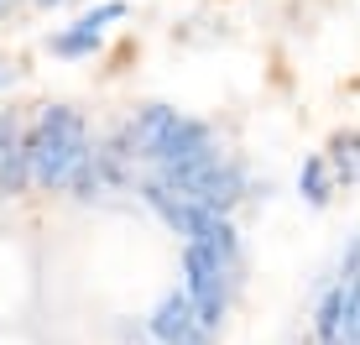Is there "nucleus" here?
Here are the masks:
<instances>
[{"instance_id": "1", "label": "nucleus", "mask_w": 360, "mask_h": 345, "mask_svg": "<svg viewBox=\"0 0 360 345\" xmlns=\"http://www.w3.org/2000/svg\"><path fill=\"white\" fill-rule=\"evenodd\" d=\"M183 267H188V299L198 303V314H204L209 325H219L225 309H230L235 277H240V241H235V230L214 215V220H209V225L188 241Z\"/></svg>"}, {"instance_id": "6", "label": "nucleus", "mask_w": 360, "mask_h": 345, "mask_svg": "<svg viewBox=\"0 0 360 345\" xmlns=\"http://www.w3.org/2000/svg\"><path fill=\"white\" fill-rule=\"evenodd\" d=\"M146 194H152V204L162 209V220H167V225L178 230V236H188V241H193V236H198V230H204V225H209L214 215H219V209L198 204L193 194H183L178 183H152Z\"/></svg>"}, {"instance_id": "4", "label": "nucleus", "mask_w": 360, "mask_h": 345, "mask_svg": "<svg viewBox=\"0 0 360 345\" xmlns=\"http://www.w3.org/2000/svg\"><path fill=\"white\" fill-rule=\"evenodd\" d=\"M152 330L162 335V345H209V330H214V325L198 314V303L188 299V288H183V293H167V299H162Z\"/></svg>"}, {"instance_id": "8", "label": "nucleus", "mask_w": 360, "mask_h": 345, "mask_svg": "<svg viewBox=\"0 0 360 345\" xmlns=\"http://www.w3.org/2000/svg\"><path fill=\"white\" fill-rule=\"evenodd\" d=\"M303 194L314 204H324L329 199V172H324V157H308L303 163Z\"/></svg>"}, {"instance_id": "3", "label": "nucleus", "mask_w": 360, "mask_h": 345, "mask_svg": "<svg viewBox=\"0 0 360 345\" xmlns=\"http://www.w3.org/2000/svg\"><path fill=\"white\" fill-rule=\"evenodd\" d=\"M141 142H146V152L162 157L167 168L188 163V157L214 152V146H209V126H198V120L178 115V110H146V120H141Z\"/></svg>"}, {"instance_id": "5", "label": "nucleus", "mask_w": 360, "mask_h": 345, "mask_svg": "<svg viewBox=\"0 0 360 345\" xmlns=\"http://www.w3.org/2000/svg\"><path fill=\"white\" fill-rule=\"evenodd\" d=\"M319 340L324 345H360V272L329 293L319 314Z\"/></svg>"}, {"instance_id": "7", "label": "nucleus", "mask_w": 360, "mask_h": 345, "mask_svg": "<svg viewBox=\"0 0 360 345\" xmlns=\"http://www.w3.org/2000/svg\"><path fill=\"white\" fill-rule=\"evenodd\" d=\"M120 11H126V6H120V0H110V6H99L94 16H84V21H79V27H73L68 37H58V53H84V47H94V42H99V27H105V21H115Z\"/></svg>"}, {"instance_id": "2", "label": "nucleus", "mask_w": 360, "mask_h": 345, "mask_svg": "<svg viewBox=\"0 0 360 345\" xmlns=\"http://www.w3.org/2000/svg\"><path fill=\"white\" fill-rule=\"evenodd\" d=\"M167 183H178L183 194H193L198 204H209V209H225L245 194V178H240V168L225 163L219 152H204V157H188V163H178V168H167Z\"/></svg>"}]
</instances>
